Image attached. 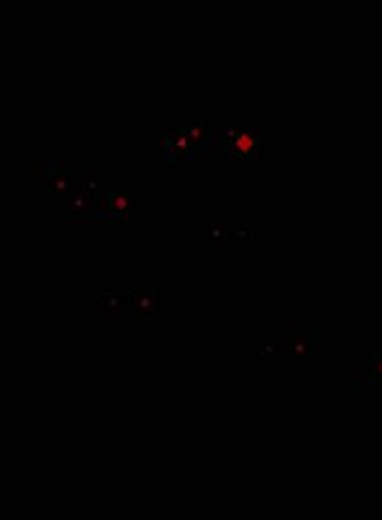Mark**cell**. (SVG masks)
Instances as JSON below:
<instances>
[{
    "mask_svg": "<svg viewBox=\"0 0 382 520\" xmlns=\"http://www.w3.org/2000/svg\"><path fill=\"white\" fill-rule=\"evenodd\" d=\"M91 170L81 175L77 182L71 184V188L67 192V200H64V208H67V215H87L93 212L95 215L97 210V200H95V182L91 180Z\"/></svg>",
    "mask_w": 382,
    "mask_h": 520,
    "instance_id": "6da1fadb",
    "label": "cell"
},
{
    "mask_svg": "<svg viewBox=\"0 0 382 520\" xmlns=\"http://www.w3.org/2000/svg\"><path fill=\"white\" fill-rule=\"evenodd\" d=\"M133 200L129 194H101L95 215L107 222H125L132 215Z\"/></svg>",
    "mask_w": 382,
    "mask_h": 520,
    "instance_id": "7a4b0ae2",
    "label": "cell"
},
{
    "mask_svg": "<svg viewBox=\"0 0 382 520\" xmlns=\"http://www.w3.org/2000/svg\"><path fill=\"white\" fill-rule=\"evenodd\" d=\"M162 299L155 291H133L132 293V315L135 321H155L160 319Z\"/></svg>",
    "mask_w": 382,
    "mask_h": 520,
    "instance_id": "3957f363",
    "label": "cell"
},
{
    "mask_svg": "<svg viewBox=\"0 0 382 520\" xmlns=\"http://www.w3.org/2000/svg\"><path fill=\"white\" fill-rule=\"evenodd\" d=\"M129 299L123 293H101L97 296V313L103 321H121L127 317Z\"/></svg>",
    "mask_w": 382,
    "mask_h": 520,
    "instance_id": "277c9868",
    "label": "cell"
},
{
    "mask_svg": "<svg viewBox=\"0 0 382 520\" xmlns=\"http://www.w3.org/2000/svg\"><path fill=\"white\" fill-rule=\"evenodd\" d=\"M258 150V132H231L228 144V155H254Z\"/></svg>",
    "mask_w": 382,
    "mask_h": 520,
    "instance_id": "5b68a950",
    "label": "cell"
},
{
    "mask_svg": "<svg viewBox=\"0 0 382 520\" xmlns=\"http://www.w3.org/2000/svg\"><path fill=\"white\" fill-rule=\"evenodd\" d=\"M357 375H365L368 385H382V355H370L365 361V369Z\"/></svg>",
    "mask_w": 382,
    "mask_h": 520,
    "instance_id": "8992f818",
    "label": "cell"
},
{
    "mask_svg": "<svg viewBox=\"0 0 382 520\" xmlns=\"http://www.w3.org/2000/svg\"><path fill=\"white\" fill-rule=\"evenodd\" d=\"M314 341H316V335H309V333H302V335L294 337L292 351H296V353H310L314 349L312 347Z\"/></svg>",
    "mask_w": 382,
    "mask_h": 520,
    "instance_id": "52a82bcc",
    "label": "cell"
}]
</instances>
